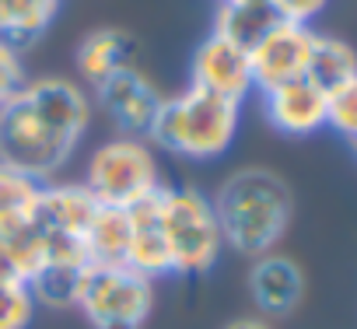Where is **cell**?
Here are the masks:
<instances>
[{
    "mask_svg": "<svg viewBox=\"0 0 357 329\" xmlns=\"http://www.w3.org/2000/svg\"><path fill=\"white\" fill-rule=\"evenodd\" d=\"M305 77L329 95V91H336L340 84H347V81L357 77V53H354L343 39H336V36H319V32H315Z\"/></svg>",
    "mask_w": 357,
    "mask_h": 329,
    "instance_id": "obj_18",
    "label": "cell"
},
{
    "mask_svg": "<svg viewBox=\"0 0 357 329\" xmlns=\"http://www.w3.org/2000/svg\"><path fill=\"white\" fill-rule=\"evenodd\" d=\"M36 298L29 284H0V329H25L32 322Z\"/></svg>",
    "mask_w": 357,
    "mask_h": 329,
    "instance_id": "obj_22",
    "label": "cell"
},
{
    "mask_svg": "<svg viewBox=\"0 0 357 329\" xmlns=\"http://www.w3.org/2000/svg\"><path fill=\"white\" fill-rule=\"evenodd\" d=\"M238 123L242 102L190 84L186 91L161 98L147 137L168 154H178L186 161H214L235 144Z\"/></svg>",
    "mask_w": 357,
    "mask_h": 329,
    "instance_id": "obj_3",
    "label": "cell"
},
{
    "mask_svg": "<svg viewBox=\"0 0 357 329\" xmlns=\"http://www.w3.org/2000/svg\"><path fill=\"white\" fill-rule=\"evenodd\" d=\"M43 186L46 183H39L36 176L18 172V169L0 161V235L15 231L36 217L39 200H43Z\"/></svg>",
    "mask_w": 357,
    "mask_h": 329,
    "instance_id": "obj_17",
    "label": "cell"
},
{
    "mask_svg": "<svg viewBox=\"0 0 357 329\" xmlns=\"http://www.w3.org/2000/svg\"><path fill=\"white\" fill-rule=\"evenodd\" d=\"M95 211H98V200L84 190V183H46L32 221L50 235L84 238Z\"/></svg>",
    "mask_w": 357,
    "mask_h": 329,
    "instance_id": "obj_13",
    "label": "cell"
},
{
    "mask_svg": "<svg viewBox=\"0 0 357 329\" xmlns=\"http://www.w3.org/2000/svg\"><path fill=\"white\" fill-rule=\"evenodd\" d=\"M270 8L277 11L280 22L308 25L312 18H319V11L326 8V0H270Z\"/></svg>",
    "mask_w": 357,
    "mask_h": 329,
    "instance_id": "obj_24",
    "label": "cell"
},
{
    "mask_svg": "<svg viewBox=\"0 0 357 329\" xmlns=\"http://www.w3.org/2000/svg\"><path fill=\"white\" fill-rule=\"evenodd\" d=\"M326 126L357 144V77L326 95Z\"/></svg>",
    "mask_w": 357,
    "mask_h": 329,
    "instance_id": "obj_21",
    "label": "cell"
},
{
    "mask_svg": "<svg viewBox=\"0 0 357 329\" xmlns=\"http://www.w3.org/2000/svg\"><path fill=\"white\" fill-rule=\"evenodd\" d=\"M161 231L172 252V273H211L225 242L211 207V197L190 186L161 190Z\"/></svg>",
    "mask_w": 357,
    "mask_h": 329,
    "instance_id": "obj_4",
    "label": "cell"
},
{
    "mask_svg": "<svg viewBox=\"0 0 357 329\" xmlns=\"http://www.w3.org/2000/svg\"><path fill=\"white\" fill-rule=\"evenodd\" d=\"M249 298L270 319L291 315L305 298V270L298 266V259L277 249L266 256H256L249 266Z\"/></svg>",
    "mask_w": 357,
    "mask_h": 329,
    "instance_id": "obj_11",
    "label": "cell"
},
{
    "mask_svg": "<svg viewBox=\"0 0 357 329\" xmlns=\"http://www.w3.org/2000/svg\"><path fill=\"white\" fill-rule=\"evenodd\" d=\"M312 43L315 32L308 25H294V22H280L277 29H270L252 49V84L259 91H270L277 84L298 81L308 70V56H312Z\"/></svg>",
    "mask_w": 357,
    "mask_h": 329,
    "instance_id": "obj_7",
    "label": "cell"
},
{
    "mask_svg": "<svg viewBox=\"0 0 357 329\" xmlns=\"http://www.w3.org/2000/svg\"><path fill=\"white\" fill-rule=\"evenodd\" d=\"M161 190L158 186L151 197H144L140 204H133L130 214V245H126V266H133L137 273L158 280L165 273H172V252L161 231Z\"/></svg>",
    "mask_w": 357,
    "mask_h": 329,
    "instance_id": "obj_12",
    "label": "cell"
},
{
    "mask_svg": "<svg viewBox=\"0 0 357 329\" xmlns=\"http://www.w3.org/2000/svg\"><path fill=\"white\" fill-rule=\"evenodd\" d=\"M95 98L105 109V116L123 130V137H147L165 95L154 88L147 74H140L137 67H126L112 74L109 81H102L95 88Z\"/></svg>",
    "mask_w": 357,
    "mask_h": 329,
    "instance_id": "obj_9",
    "label": "cell"
},
{
    "mask_svg": "<svg viewBox=\"0 0 357 329\" xmlns=\"http://www.w3.org/2000/svg\"><path fill=\"white\" fill-rule=\"evenodd\" d=\"M88 123L91 98L77 81H25L15 98L0 105V161L46 183L74 158Z\"/></svg>",
    "mask_w": 357,
    "mask_h": 329,
    "instance_id": "obj_1",
    "label": "cell"
},
{
    "mask_svg": "<svg viewBox=\"0 0 357 329\" xmlns=\"http://www.w3.org/2000/svg\"><path fill=\"white\" fill-rule=\"evenodd\" d=\"M25 84V67H22V53L15 46H8L0 39V105L8 98H15Z\"/></svg>",
    "mask_w": 357,
    "mask_h": 329,
    "instance_id": "obj_23",
    "label": "cell"
},
{
    "mask_svg": "<svg viewBox=\"0 0 357 329\" xmlns=\"http://www.w3.org/2000/svg\"><path fill=\"white\" fill-rule=\"evenodd\" d=\"M0 284H25V277H22L11 249L4 245V238H0Z\"/></svg>",
    "mask_w": 357,
    "mask_h": 329,
    "instance_id": "obj_25",
    "label": "cell"
},
{
    "mask_svg": "<svg viewBox=\"0 0 357 329\" xmlns=\"http://www.w3.org/2000/svg\"><path fill=\"white\" fill-rule=\"evenodd\" d=\"M277 25L280 18L270 8V0H221L218 18H214V32L242 49H252Z\"/></svg>",
    "mask_w": 357,
    "mask_h": 329,
    "instance_id": "obj_15",
    "label": "cell"
},
{
    "mask_svg": "<svg viewBox=\"0 0 357 329\" xmlns=\"http://www.w3.org/2000/svg\"><path fill=\"white\" fill-rule=\"evenodd\" d=\"M190 84L225 95L231 102H245L249 91H256L252 84V60L249 49L228 43L225 36L211 32L197 49H193V63H190Z\"/></svg>",
    "mask_w": 357,
    "mask_h": 329,
    "instance_id": "obj_8",
    "label": "cell"
},
{
    "mask_svg": "<svg viewBox=\"0 0 357 329\" xmlns=\"http://www.w3.org/2000/svg\"><path fill=\"white\" fill-rule=\"evenodd\" d=\"M354 147H357V144H354Z\"/></svg>",
    "mask_w": 357,
    "mask_h": 329,
    "instance_id": "obj_29",
    "label": "cell"
},
{
    "mask_svg": "<svg viewBox=\"0 0 357 329\" xmlns=\"http://www.w3.org/2000/svg\"><path fill=\"white\" fill-rule=\"evenodd\" d=\"M133 56H137V39L130 32H123V29H95V32H88L77 43L74 67H77L84 84L98 88L112 74L133 67Z\"/></svg>",
    "mask_w": 357,
    "mask_h": 329,
    "instance_id": "obj_14",
    "label": "cell"
},
{
    "mask_svg": "<svg viewBox=\"0 0 357 329\" xmlns=\"http://www.w3.org/2000/svg\"><path fill=\"white\" fill-rule=\"evenodd\" d=\"M225 329H270V322H266V319H235V322H228Z\"/></svg>",
    "mask_w": 357,
    "mask_h": 329,
    "instance_id": "obj_26",
    "label": "cell"
},
{
    "mask_svg": "<svg viewBox=\"0 0 357 329\" xmlns=\"http://www.w3.org/2000/svg\"><path fill=\"white\" fill-rule=\"evenodd\" d=\"M130 245V214L123 207H102L95 211L88 231H84V249L88 263H123Z\"/></svg>",
    "mask_w": 357,
    "mask_h": 329,
    "instance_id": "obj_19",
    "label": "cell"
},
{
    "mask_svg": "<svg viewBox=\"0 0 357 329\" xmlns=\"http://www.w3.org/2000/svg\"><path fill=\"white\" fill-rule=\"evenodd\" d=\"M84 266H46L32 284V298L53 308H74V294H77V280H81Z\"/></svg>",
    "mask_w": 357,
    "mask_h": 329,
    "instance_id": "obj_20",
    "label": "cell"
},
{
    "mask_svg": "<svg viewBox=\"0 0 357 329\" xmlns=\"http://www.w3.org/2000/svg\"><path fill=\"white\" fill-rule=\"evenodd\" d=\"M161 183L158 158L144 137H112L88 158L84 169V190L102 207H123L130 211L144 197H151Z\"/></svg>",
    "mask_w": 357,
    "mask_h": 329,
    "instance_id": "obj_5",
    "label": "cell"
},
{
    "mask_svg": "<svg viewBox=\"0 0 357 329\" xmlns=\"http://www.w3.org/2000/svg\"><path fill=\"white\" fill-rule=\"evenodd\" d=\"M60 15V0H0V39L18 53L46 36Z\"/></svg>",
    "mask_w": 357,
    "mask_h": 329,
    "instance_id": "obj_16",
    "label": "cell"
},
{
    "mask_svg": "<svg viewBox=\"0 0 357 329\" xmlns=\"http://www.w3.org/2000/svg\"><path fill=\"white\" fill-rule=\"evenodd\" d=\"M74 308H81L91 329L105 326L140 329L154 308V280L126 263H88L77 280Z\"/></svg>",
    "mask_w": 357,
    "mask_h": 329,
    "instance_id": "obj_6",
    "label": "cell"
},
{
    "mask_svg": "<svg viewBox=\"0 0 357 329\" xmlns=\"http://www.w3.org/2000/svg\"><path fill=\"white\" fill-rule=\"evenodd\" d=\"M354 151H357V147H354Z\"/></svg>",
    "mask_w": 357,
    "mask_h": 329,
    "instance_id": "obj_28",
    "label": "cell"
},
{
    "mask_svg": "<svg viewBox=\"0 0 357 329\" xmlns=\"http://www.w3.org/2000/svg\"><path fill=\"white\" fill-rule=\"evenodd\" d=\"M105 329H137V326H105Z\"/></svg>",
    "mask_w": 357,
    "mask_h": 329,
    "instance_id": "obj_27",
    "label": "cell"
},
{
    "mask_svg": "<svg viewBox=\"0 0 357 329\" xmlns=\"http://www.w3.org/2000/svg\"><path fill=\"white\" fill-rule=\"evenodd\" d=\"M263 116L284 137H312L326 126V91L308 77L263 91Z\"/></svg>",
    "mask_w": 357,
    "mask_h": 329,
    "instance_id": "obj_10",
    "label": "cell"
},
{
    "mask_svg": "<svg viewBox=\"0 0 357 329\" xmlns=\"http://www.w3.org/2000/svg\"><path fill=\"white\" fill-rule=\"evenodd\" d=\"M221 242L238 256H266L280 245L294 217V197L284 176L263 164L231 172L211 197Z\"/></svg>",
    "mask_w": 357,
    "mask_h": 329,
    "instance_id": "obj_2",
    "label": "cell"
}]
</instances>
